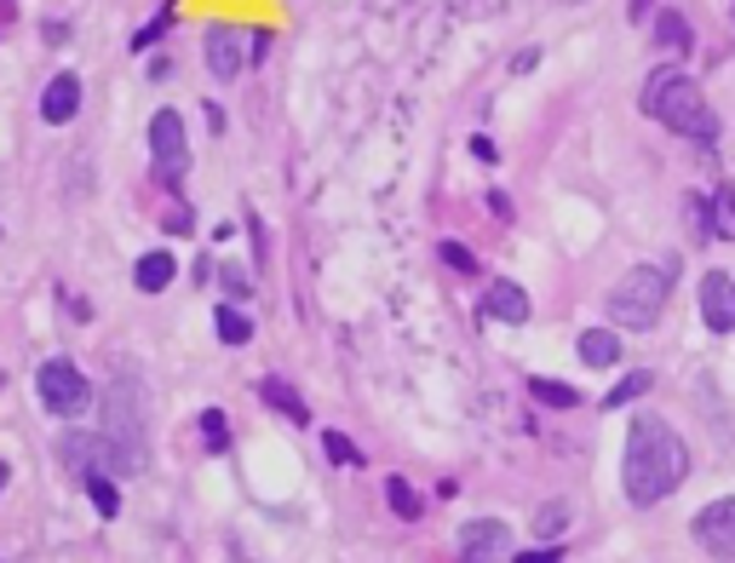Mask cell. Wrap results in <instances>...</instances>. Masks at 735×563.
Masks as SVG:
<instances>
[{
    "mask_svg": "<svg viewBox=\"0 0 735 563\" xmlns=\"http://www.w3.org/2000/svg\"><path fill=\"white\" fill-rule=\"evenodd\" d=\"M684 477H689L684 437L672 431L667 420L638 414V420H632V431H626V460H621L626 500H632V506H656V500H667Z\"/></svg>",
    "mask_w": 735,
    "mask_h": 563,
    "instance_id": "cell-1",
    "label": "cell"
},
{
    "mask_svg": "<svg viewBox=\"0 0 735 563\" xmlns=\"http://www.w3.org/2000/svg\"><path fill=\"white\" fill-rule=\"evenodd\" d=\"M110 442V472L115 477H138L150 466V402H145V386H138L133 368H121L110 379V397H104V431Z\"/></svg>",
    "mask_w": 735,
    "mask_h": 563,
    "instance_id": "cell-2",
    "label": "cell"
},
{
    "mask_svg": "<svg viewBox=\"0 0 735 563\" xmlns=\"http://www.w3.org/2000/svg\"><path fill=\"white\" fill-rule=\"evenodd\" d=\"M638 104H644V115H656L661 127H672L678 138H696V145H712V138H719V121H712L701 87L689 75H678V70H656V75H649L644 92H638Z\"/></svg>",
    "mask_w": 735,
    "mask_h": 563,
    "instance_id": "cell-3",
    "label": "cell"
},
{
    "mask_svg": "<svg viewBox=\"0 0 735 563\" xmlns=\"http://www.w3.org/2000/svg\"><path fill=\"white\" fill-rule=\"evenodd\" d=\"M667 288H672V282L656 265L621 276L615 293H609V322H615V328H656L661 311H667Z\"/></svg>",
    "mask_w": 735,
    "mask_h": 563,
    "instance_id": "cell-4",
    "label": "cell"
},
{
    "mask_svg": "<svg viewBox=\"0 0 735 563\" xmlns=\"http://www.w3.org/2000/svg\"><path fill=\"white\" fill-rule=\"evenodd\" d=\"M150 161H155V185L178 196L184 173H190V138H184V115L178 110H155L150 115Z\"/></svg>",
    "mask_w": 735,
    "mask_h": 563,
    "instance_id": "cell-5",
    "label": "cell"
},
{
    "mask_svg": "<svg viewBox=\"0 0 735 563\" xmlns=\"http://www.w3.org/2000/svg\"><path fill=\"white\" fill-rule=\"evenodd\" d=\"M35 391H40V402H47V414H58V420H75V414L92 402L87 374H80L70 356H47V362H40Z\"/></svg>",
    "mask_w": 735,
    "mask_h": 563,
    "instance_id": "cell-6",
    "label": "cell"
},
{
    "mask_svg": "<svg viewBox=\"0 0 735 563\" xmlns=\"http://www.w3.org/2000/svg\"><path fill=\"white\" fill-rule=\"evenodd\" d=\"M696 540L712 563H735V500L730 495L696 512Z\"/></svg>",
    "mask_w": 735,
    "mask_h": 563,
    "instance_id": "cell-7",
    "label": "cell"
},
{
    "mask_svg": "<svg viewBox=\"0 0 735 563\" xmlns=\"http://www.w3.org/2000/svg\"><path fill=\"white\" fill-rule=\"evenodd\" d=\"M506 547H512V535L500 517L460 523V563H506Z\"/></svg>",
    "mask_w": 735,
    "mask_h": 563,
    "instance_id": "cell-8",
    "label": "cell"
},
{
    "mask_svg": "<svg viewBox=\"0 0 735 563\" xmlns=\"http://www.w3.org/2000/svg\"><path fill=\"white\" fill-rule=\"evenodd\" d=\"M701 316H707L712 334H735V276L730 271L701 276Z\"/></svg>",
    "mask_w": 735,
    "mask_h": 563,
    "instance_id": "cell-9",
    "label": "cell"
},
{
    "mask_svg": "<svg viewBox=\"0 0 735 563\" xmlns=\"http://www.w3.org/2000/svg\"><path fill=\"white\" fill-rule=\"evenodd\" d=\"M201 47H208V70H213L219 80H236L241 64H248V52H241V35H236L231 24H208Z\"/></svg>",
    "mask_w": 735,
    "mask_h": 563,
    "instance_id": "cell-10",
    "label": "cell"
},
{
    "mask_svg": "<svg viewBox=\"0 0 735 563\" xmlns=\"http://www.w3.org/2000/svg\"><path fill=\"white\" fill-rule=\"evenodd\" d=\"M75 110H80V75H52L47 80V92H40V121L47 127H64V121H75Z\"/></svg>",
    "mask_w": 735,
    "mask_h": 563,
    "instance_id": "cell-11",
    "label": "cell"
},
{
    "mask_svg": "<svg viewBox=\"0 0 735 563\" xmlns=\"http://www.w3.org/2000/svg\"><path fill=\"white\" fill-rule=\"evenodd\" d=\"M259 397L264 402H271V409L282 414V420H294V426H311V402H304L294 386H288V379H282V374H271V379H259Z\"/></svg>",
    "mask_w": 735,
    "mask_h": 563,
    "instance_id": "cell-12",
    "label": "cell"
},
{
    "mask_svg": "<svg viewBox=\"0 0 735 563\" xmlns=\"http://www.w3.org/2000/svg\"><path fill=\"white\" fill-rule=\"evenodd\" d=\"M173 276H178V259L167 248H155V253H145L133 265V288L138 293H161V288H173Z\"/></svg>",
    "mask_w": 735,
    "mask_h": 563,
    "instance_id": "cell-13",
    "label": "cell"
},
{
    "mask_svg": "<svg viewBox=\"0 0 735 563\" xmlns=\"http://www.w3.org/2000/svg\"><path fill=\"white\" fill-rule=\"evenodd\" d=\"M483 311L495 316V322H528V293L518 288V282H495V288H488V299H483Z\"/></svg>",
    "mask_w": 735,
    "mask_h": 563,
    "instance_id": "cell-14",
    "label": "cell"
},
{
    "mask_svg": "<svg viewBox=\"0 0 735 563\" xmlns=\"http://www.w3.org/2000/svg\"><path fill=\"white\" fill-rule=\"evenodd\" d=\"M615 356H621V334L615 328H586L581 334V362L586 368H615Z\"/></svg>",
    "mask_w": 735,
    "mask_h": 563,
    "instance_id": "cell-15",
    "label": "cell"
},
{
    "mask_svg": "<svg viewBox=\"0 0 735 563\" xmlns=\"http://www.w3.org/2000/svg\"><path fill=\"white\" fill-rule=\"evenodd\" d=\"M656 40H661V52H689L696 47V35H689V17L678 7H661L656 12Z\"/></svg>",
    "mask_w": 735,
    "mask_h": 563,
    "instance_id": "cell-16",
    "label": "cell"
},
{
    "mask_svg": "<svg viewBox=\"0 0 735 563\" xmlns=\"http://www.w3.org/2000/svg\"><path fill=\"white\" fill-rule=\"evenodd\" d=\"M87 477V500L98 506V517H115L121 512V489H115V477L110 472H80Z\"/></svg>",
    "mask_w": 735,
    "mask_h": 563,
    "instance_id": "cell-17",
    "label": "cell"
},
{
    "mask_svg": "<svg viewBox=\"0 0 735 563\" xmlns=\"http://www.w3.org/2000/svg\"><path fill=\"white\" fill-rule=\"evenodd\" d=\"M219 339H224V346H248V339H253V322H248V311H236V305H219Z\"/></svg>",
    "mask_w": 735,
    "mask_h": 563,
    "instance_id": "cell-18",
    "label": "cell"
},
{
    "mask_svg": "<svg viewBox=\"0 0 735 563\" xmlns=\"http://www.w3.org/2000/svg\"><path fill=\"white\" fill-rule=\"evenodd\" d=\"M649 386H656V374H649V368H638V374H626V379H621V386H615V391H609V397H603V409H626V402H638V397H644Z\"/></svg>",
    "mask_w": 735,
    "mask_h": 563,
    "instance_id": "cell-19",
    "label": "cell"
},
{
    "mask_svg": "<svg viewBox=\"0 0 735 563\" xmlns=\"http://www.w3.org/2000/svg\"><path fill=\"white\" fill-rule=\"evenodd\" d=\"M385 500H391V512H397L402 523L420 517V495H414V483H408V477H391V483H385Z\"/></svg>",
    "mask_w": 735,
    "mask_h": 563,
    "instance_id": "cell-20",
    "label": "cell"
},
{
    "mask_svg": "<svg viewBox=\"0 0 735 563\" xmlns=\"http://www.w3.org/2000/svg\"><path fill=\"white\" fill-rule=\"evenodd\" d=\"M528 391H535V397L546 402V409H575V402H581V391H575V386H563V379H535Z\"/></svg>",
    "mask_w": 735,
    "mask_h": 563,
    "instance_id": "cell-21",
    "label": "cell"
},
{
    "mask_svg": "<svg viewBox=\"0 0 735 563\" xmlns=\"http://www.w3.org/2000/svg\"><path fill=\"white\" fill-rule=\"evenodd\" d=\"M322 449H328L334 466H368V454L357 449L351 437H339V431H322Z\"/></svg>",
    "mask_w": 735,
    "mask_h": 563,
    "instance_id": "cell-22",
    "label": "cell"
},
{
    "mask_svg": "<svg viewBox=\"0 0 735 563\" xmlns=\"http://www.w3.org/2000/svg\"><path fill=\"white\" fill-rule=\"evenodd\" d=\"M201 442H208L213 454L231 449V426H224V409H201Z\"/></svg>",
    "mask_w": 735,
    "mask_h": 563,
    "instance_id": "cell-23",
    "label": "cell"
},
{
    "mask_svg": "<svg viewBox=\"0 0 735 563\" xmlns=\"http://www.w3.org/2000/svg\"><path fill=\"white\" fill-rule=\"evenodd\" d=\"M707 218H712V241H735V190H719V208Z\"/></svg>",
    "mask_w": 735,
    "mask_h": 563,
    "instance_id": "cell-24",
    "label": "cell"
},
{
    "mask_svg": "<svg viewBox=\"0 0 735 563\" xmlns=\"http://www.w3.org/2000/svg\"><path fill=\"white\" fill-rule=\"evenodd\" d=\"M535 529H540V540H551V535L569 529V506H563V500H551V506L535 512Z\"/></svg>",
    "mask_w": 735,
    "mask_h": 563,
    "instance_id": "cell-25",
    "label": "cell"
},
{
    "mask_svg": "<svg viewBox=\"0 0 735 563\" xmlns=\"http://www.w3.org/2000/svg\"><path fill=\"white\" fill-rule=\"evenodd\" d=\"M219 288L231 293V299H248L253 282H248V271H241V265H224V271H219Z\"/></svg>",
    "mask_w": 735,
    "mask_h": 563,
    "instance_id": "cell-26",
    "label": "cell"
},
{
    "mask_svg": "<svg viewBox=\"0 0 735 563\" xmlns=\"http://www.w3.org/2000/svg\"><path fill=\"white\" fill-rule=\"evenodd\" d=\"M161 230H167V236H190V208H184L178 196H173V208L161 213Z\"/></svg>",
    "mask_w": 735,
    "mask_h": 563,
    "instance_id": "cell-27",
    "label": "cell"
},
{
    "mask_svg": "<svg viewBox=\"0 0 735 563\" xmlns=\"http://www.w3.org/2000/svg\"><path fill=\"white\" fill-rule=\"evenodd\" d=\"M443 265H454V271L472 276V271H477V253H472V248H460V241H443Z\"/></svg>",
    "mask_w": 735,
    "mask_h": 563,
    "instance_id": "cell-28",
    "label": "cell"
},
{
    "mask_svg": "<svg viewBox=\"0 0 735 563\" xmlns=\"http://www.w3.org/2000/svg\"><path fill=\"white\" fill-rule=\"evenodd\" d=\"M167 24H173V7H161V12H155V24H150L145 35H138V40H133V52H145V47H150V40H155V35H167Z\"/></svg>",
    "mask_w": 735,
    "mask_h": 563,
    "instance_id": "cell-29",
    "label": "cell"
},
{
    "mask_svg": "<svg viewBox=\"0 0 735 563\" xmlns=\"http://www.w3.org/2000/svg\"><path fill=\"white\" fill-rule=\"evenodd\" d=\"M241 47H248V64H264V58H271V29L248 35V40H241Z\"/></svg>",
    "mask_w": 735,
    "mask_h": 563,
    "instance_id": "cell-30",
    "label": "cell"
},
{
    "mask_svg": "<svg viewBox=\"0 0 735 563\" xmlns=\"http://www.w3.org/2000/svg\"><path fill=\"white\" fill-rule=\"evenodd\" d=\"M512 563H563V552L558 547H535V552H518Z\"/></svg>",
    "mask_w": 735,
    "mask_h": 563,
    "instance_id": "cell-31",
    "label": "cell"
},
{
    "mask_svg": "<svg viewBox=\"0 0 735 563\" xmlns=\"http://www.w3.org/2000/svg\"><path fill=\"white\" fill-rule=\"evenodd\" d=\"M472 155H477V161H500V150H495V138H483V133L472 138Z\"/></svg>",
    "mask_w": 735,
    "mask_h": 563,
    "instance_id": "cell-32",
    "label": "cell"
},
{
    "mask_svg": "<svg viewBox=\"0 0 735 563\" xmlns=\"http://www.w3.org/2000/svg\"><path fill=\"white\" fill-rule=\"evenodd\" d=\"M7 477H12V466H7V460H0V489H7Z\"/></svg>",
    "mask_w": 735,
    "mask_h": 563,
    "instance_id": "cell-33",
    "label": "cell"
},
{
    "mask_svg": "<svg viewBox=\"0 0 735 563\" xmlns=\"http://www.w3.org/2000/svg\"><path fill=\"white\" fill-rule=\"evenodd\" d=\"M551 7H581V0H551Z\"/></svg>",
    "mask_w": 735,
    "mask_h": 563,
    "instance_id": "cell-34",
    "label": "cell"
}]
</instances>
